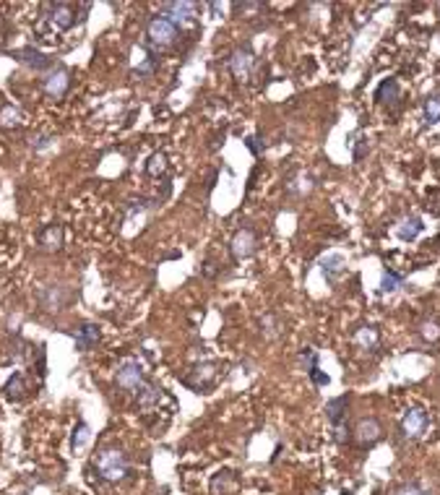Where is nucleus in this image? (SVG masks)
Listing matches in <instances>:
<instances>
[{
    "label": "nucleus",
    "instance_id": "1",
    "mask_svg": "<svg viewBox=\"0 0 440 495\" xmlns=\"http://www.w3.org/2000/svg\"><path fill=\"white\" fill-rule=\"evenodd\" d=\"M180 37V26H175L164 13H156L146 24V47L151 52L169 50Z\"/></svg>",
    "mask_w": 440,
    "mask_h": 495
},
{
    "label": "nucleus",
    "instance_id": "2",
    "mask_svg": "<svg viewBox=\"0 0 440 495\" xmlns=\"http://www.w3.org/2000/svg\"><path fill=\"white\" fill-rule=\"evenodd\" d=\"M94 467L99 472V477L104 482H123L128 477V456L123 454L120 448H102L97 459H94Z\"/></svg>",
    "mask_w": 440,
    "mask_h": 495
},
{
    "label": "nucleus",
    "instance_id": "3",
    "mask_svg": "<svg viewBox=\"0 0 440 495\" xmlns=\"http://www.w3.org/2000/svg\"><path fill=\"white\" fill-rule=\"evenodd\" d=\"M115 383L123 391H128V394H138V391L149 383L141 360H136V357L120 360V365L115 367Z\"/></svg>",
    "mask_w": 440,
    "mask_h": 495
},
{
    "label": "nucleus",
    "instance_id": "4",
    "mask_svg": "<svg viewBox=\"0 0 440 495\" xmlns=\"http://www.w3.org/2000/svg\"><path fill=\"white\" fill-rule=\"evenodd\" d=\"M71 89V71L63 65H55L47 71V76L42 78V91L50 97V99H63Z\"/></svg>",
    "mask_w": 440,
    "mask_h": 495
},
{
    "label": "nucleus",
    "instance_id": "5",
    "mask_svg": "<svg viewBox=\"0 0 440 495\" xmlns=\"http://www.w3.org/2000/svg\"><path fill=\"white\" fill-rule=\"evenodd\" d=\"M258 250V234L250 227H240L230 240V256L232 261H245Z\"/></svg>",
    "mask_w": 440,
    "mask_h": 495
},
{
    "label": "nucleus",
    "instance_id": "6",
    "mask_svg": "<svg viewBox=\"0 0 440 495\" xmlns=\"http://www.w3.org/2000/svg\"><path fill=\"white\" fill-rule=\"evenodd\" d=\"M428 412L425 409H419V407H412V409H406L402 417V422H399V430H402L404 438H409V441H417V438H422L425 433H428Z\"/></svg>",
    "mask_w": 440,
    "mask_h": 495
},
{
    "label": "nucleus",
    "instance_id": "7",
    "mask_svg": "<svg viewBox=\"0 0 440 495\" xmlns=\"http://www.w3.org/2000/svg\"><path fill=\"white\" fill-rule=\"evenodd\" d=\"M253 65H256V52L250 50V47H237V50L230 52V58H227V71L232 73L237 81H245L250 78L253 73Z\"/></svg>",
    "mask_w": 440,
    "mask_h": 495
},
{
    "label": "nucleus",
    "instance_id": "8",
    "mask_svg": "<svg viewBox=\"0 0 440 495\" xmlns=\"http://www.w3.org/2000/svg\"><path fill=\"white\" fill-rule=\"evenodd\" d=\"M11 58H16L21 65L37 71V73L50 71L52 68V58L50 55H45L42 50H37V47H19V50H11Z\"/></svg>",
    "mask_w": 440,
    "mask_h": 495
},
{
    "label": "nucleus",
    "instance_id": "9",
    "mask_svg": "<svg viewBox=\"0 0 440 495\" xmlns=\"http://www.w3.org/2000/svg\"><path fill=\"white\" fill-rule=\"evenodd\" d=\"M45 16L55 29H71L76 24V8L71 3H47L45 5Z\"/></svg>",
    "mask_w": 440,
    "mask_h": 495
},
{
    "label": "nucleus",
    "instance_id": "10",
    "mask_svg": "<svg viewBox=\"0 0 440 495\" xmlns=\"http://www.w3.org/2000/svg\"><path fill=\"white\" fill-rule=\"evenodd\" d=\"M347 407H350V396H337L326 404V417L331 422V428L337 433V441H344V420H347Z\"/></svg>",
    "mask_w": 440,
    "mask_h": 495
},
{
    "label": "nucleus",
    "instance_id": "11",
    "mask_svg": "<svg viewBox=\"0 0 440 495\" xmlns=\"http://www.w3.org/2000/svg\"><path fill=\"white\" fill-rule=\"evenodd\" d=\"M354 441L360 446H376L380 438H383V425L378 422L376 417H363L357 425H354Z\"/></svg>",
    "mask_w": 440,
    "mask_h": 495
},
{
    "label": "nucleus",
    "instance_id": "12",
    "mask_svg": "<svg viewBox=\"0 0 440 495\" xmlns=\"http://www.w3.org/2000/svg\"><path fill=\"white\" fill-rule=\"evenodd\" d=\"M164 16H167L169 21L175 26H185V24H193L195 19H198V5L195 3H164Z\"/></svg>",
    "mask_w": 440,
    "mask_h": 495
},
{
    "label": "nucleus",
    "instance_id": "13",
    "mask_svg": "<svg viewBox=\"0 0 440 495\" xmlns=\"http://www.w3.org/2000/svg\"><path fill=\"white\" fill-rule=\"evenodd\" d=\"M321 271H323V279L328 285H337L339 279L347 274V258L341 256V253H326L323 258H321Z\"/></svg>",
    "mask_w": 440,
    "mask_h": 495
},
{
    "label": "nucleus",
    "instance_id": "14",
    "mask_svg": "<svg viewBox=\"0 0 440 495\" xmlns=\"http://www.w3.org/2000/svg\"><path fill=\"white\" fill-rule=\"evenodd\" d=\"M217 367H219V363H214V360L195 365L193 370H191V376L185 378V383H188V386H193V389H198V391L208 389V386L214 383V378H217Z\"/></svg>",
    "mask_w": 440,
    "mask_h": 495
},
{
    "label": "nucleus",
    "instance_id": "15",
    "mask_svg": "<svg viewBox=\"0 0 440 495\" xmlns=\"http://www.w3.org/2000/svg\"><path fill=\"white\" fill-rule=\"evenodd\" d=\"M63 224H58V221H52V224H45L42 230L37 232V243L42 250H60L63 248Z\"/></svg>",
    "mask_w": 440,
    "mask_h": 495
},
{
    "label": "nucleus",
    "instance_id": "16",
    "mask_svg": "<svg viewBox=\"0 0 440 495\" xmlns=\"http://www.w3.org/2000/svg\"><path fill=\"white\" fill-rule=\"evenodd\" d=\"M402 99V84L399 78H383L376 89V102L383 104V107H393Z\"/></svg>",
    "mask_w": 440,
    "mask_h": 495
},
{
    "label": "nucleus",
    "instance_id": "17",
    "mask_svg": "<svg viewBox=\"0 0 440 495\" xmlns=\"http://www.w3.org/2000/svg\"><path fill=\"white\" fill-rule=\"evenodd\" d=\"M234 487H237V474L232 469H219L208 482V493L211 495H230Z\"/></svg>",
    "mask_w": 440,
    "mask_h": 495
},
{
    "label": "nucleus",
    "instance_id": "18",
    "mask_svg": "<svg viewBox=\"0 0 440 495\" xmlns=\"http://www.w3.org/2000/svg\"><path fill=\"white\" fill-rule=\"evenodd\" d=\"M422 230H425V221H422V217L409 214V217H404L402 224L396 227V237H399L402 243H415L417 237L422 234Z\"/></svg>",
    "mask_w": 440,
    "mask_h": 495
},
{
    "label": "nucleus",
    "instance_id": "19",
    "mask_svg": "<svg viewBox=\"0 0 440 495\" xmlns=\"http://www.w3.org/2000/svg\"><path fill=\"white\" fill-rule=\"evenodd\" d=\"M65 300H68V295L63 292V287H55V285H47L42 287V292H39V302L45 305V311H63Z\"/></svg>",
    "mask_w": 440,
    "mask_h": 495
},
{
    "label": "nucleus",
    "instance_id": "20",
    "mask_svg": "<svg viewBox=\"0 0 440 495\" xmlns=\"http://www.w3.org/2000/svg\"><path fill=\"white\" fill-rule=\"evenodd\" d=\"M352 341L360 347V350H376L378 344H380V334H378L376 326L365 324V326H357L354 328V334H352Z\"/></svg>",
    "mask_w": 440,
    "mask_h": 495
},
{
    "label": "nucleus",
    "instance_id": "21",
    "mask_svg": "<svg viewBox=\"0 0 440 495\" xmlns=\"http://www.w3.org/2000/svg\"><path fill=\"white\" fill-rule=\"evenodd\" d=\"M73 339H76V350L78 352L94 350V347H97V341H99V326L97 324H81V328L73 334Z\"/></svg>",
    "mask_w": 440,
    "mask_h": 495
},
{
    "label": "nucleus",
    "instance_id": "22",
    "mask_svg": "<svg viewBox=\"0 0 440 495\" xmlns=\"http://www.w3.org/2000/svg\"><path fill=\"white\" fill-rule=\"evenodd\" d=\"M26 391H29L26 378L21 376V373H13V376L5 381V386H3V396H5L8 402H21L26 396Z\"/></svg>",
    "mask_w": 440,
    "mask_h": 495
},
{
    "label": "nucleus",
    "instance_id": "23",
    "mask_svg": "<svg viewBox=\"0 0 440 495\" xmlns=\"http://www.w3.org/2000/svg\"><path fill=\"white\" fill-rule=\"evenodd\" d=\"M422 120H425V125H438L440 123V91L428 94V99L422 102Z\"/></svg>",
    "mask_w": 440,
    "mask_h": 495
},
{
    "label": "nucleus",
    "instance_id": "24",
    "mask_svg": "<svg viewBox=\"0 0 440 495\" xmlns=\"http://www.w3.org/2000/svg\"><path fill=\"white\" fill-rule=\"evenodd\" d=\"M313 178L305 172V169H300V172H295V178H289L286 180V191L289 193H295V195H305V193H310L313 191Z\"/></svg>",
    "mask_w": 440,
    "mask_h": 495
},
{
    "label": "nucleus",
    "instance_id": "25",
    "mask_svg": "<svg viewBox=\"0 0 440 495\" xmlns=\"http://www.w3.org/2000/svg\"><path fill=\"white\" fill-rule=\"evenodd\" d=\"M21 123H24V115L19 107H13V104L0 107V128H19Z\"/></svg>",
    "mask_w": 440,
    "mask_h": 495
},
{
    "label": "nucleus",
    "instance_id": "26",
    "mask_svg": "<svg viewBox=\"0 0 440 495\" xmlns=\"http://www.w3.org/2000/svg\"><path fill=\"white\" fill-rule=\"evenodd\" d=\"M159 399H162V389L154 386V383H146V386L138 391V407H143V409H151V407H156Z\"/></svg>",
    "mask_w": 440,
    "mask_h": 495
},
{
    "label": "nucleus",
    "instance_id": "27",
    "mask_svg": "<svg viewBox=\"0 0 440 495\" xmlns=\"http://www.w3.org/2000/svg\"><path fill=\"white\" fill-rule=\"evenodd\" d=\"M352 138H354V141L350 143V146H352V159H354V162H363L365 154L370 152V138H367V136H363L360 130H357V133H352Z\"/></svg>",
    "mask_w": 440,
    "mask_h": 495
},
{
    "label": "nucleus",
    "instance_id": "28",
    "mask_svg": "<svg viewBox=\"0 0 440 495\" xmlns=\"http://www.w3.org/2000/svg\"><path fill=\"white\" fill-rule=\"evenodd\" d=\"M167 172V154H162V152H156L146 159V175H151V178H159V175H164Z\"/></svg>",
    "mask_w": 440,
    "mask_h": 495
},
{
    "label": "nucleus",
    "instance_id": "29",
    "mask_svg": "<svg viewBox=\"0 0 440 495\" xmlns=\"http://www.w3.org/2000/svg\"><path fill=\"white\" fill-rule=\"evenodd\" d=\"M91 438V428L86 422H78L76 428H73V438H71V448L73 451H81V448H86V443Z\"/></svg>",
    "mask_w": 440,
    "mask_h": 495
},
{
    "label": "nucleus",
    "instance_id": "30",
    "mask_svg": "<svg viewBox=\"0 0 440 495\" xmlns=\"http://www.w3.org/2000/svg\"><path fill=\"white\" fill-rule=\"evenodd\" d=\"M133 73L136 76H141V78H151L156 73V55L151 52V55H146L141 63L133 68Z\"/></svg>",
    "mask_w": 440,
    "mask_h": 495
},
{
    "label": "nucleus",
    "instance_id": "31",
    "mask_svg": "<svg viewBox=\"0 0 440 495\" xmlns=\"http://www.w3.org/2000/svg\"><path fill=\"white\" fill-rule=\"evenodd\" d=\"M404 285V276L396 271H383V279H380V292H396L399 287Z\"/></svg>",
    "mask_w": 440,
    "mask_h": 495
},
{
    "label": "nucleus",
    "instance_id": "32",
    "mask_svg": "<svg viewBox=\"0 0 440 495\" xmlns=\"http://www.w3.org/2000/svg\"><path fill=\"white\" fill-rule=\"evenodd\" d=\"M419 334H422V339H425V341H438V339H440V326L435 324V321H422V324H419Z\"/></svg>",
    "mask_w": 440,
    "mask_h": 495
},
{
    "label": "nucleus",
    "instance_id": "33",
    "mask_svg": "<svg viewBox=\"0 0 440 495\" xmlns=\"http://www.w3.org/2000/svg\"><path fill=\"white\" fill-rule=\"evenodd\" d=\"M52 143H55V136H52V133H39V136H34V141H32V149H34V152H45V149H50Z\"/></svg>",
    "mask_w": 440,
    "mask_h": 495
},
{
    "label": "nucleus",
    "instance_id": "34",
    "mask_svg": "<svg viewBox=\"0 0 440 495\" xmlns=\"http://www.w3.org/2000/svg\"><path fill=\"white\" fill-rule=\"evenodd\" d=\"M393 495H430V493L419 485V482H406V485H402Z\"/></svg>",
    "mask_w": 440,
    "mask_h": 495
},
{
    "label": "nucleus",
    "instance_id": "35",
    "mask_svg": "<svg viewBox=\"0 0 440 495\" xmlns=\"http://www.w3.org/2000/svg\"><path fill=\"white\" fill-rule=\"evenodd\" d=\"M308 376H310V381H313V383H315V386H328V383H331V378L326 376V373H321V367H315V370H310Z\"/></svg>",
    "mask_w": 440,
    "mask_h": 495
},
{
    "label": "nucleus",
    "instance_id": "36",
    "mask_svg": "<svg viewBox=\"0 0 440 495\" xmlns=\"http://www.w3.org/2000/svg\"><path fill=\"white\" fill-rule=\"evenodd\" d=\"M260 326H263V331H266L269 337H273V334H276V324H273L271 315H263V318H260Z\"/></svg>",
    "mask_w": 440,
    "mask_h": 495
},
{
    "label": "nucleus",
    "instance_id": "37",
    "mask_svg": "<svg viewBox=\"0 0 440 495\" xmlns=\"http://www.w3.org/2000/svg\"><path fill=\"white\" fill-rule=\"evenodd\" d=\"M256 141H258V138H253V136H250V138H247V141H245V146H247V149H250V152H253V154L258 156V154H260V146H258V143H256Z\"/></svg>",
    "mask_w": 440,
    "mask_h": 495
},
{
    "label": "nucleus",
    "instance_id": "38",
    "mask_svg": "<svg viewBox=\"0 0 440 495\" xmlns=\"http://www.w3.org/2000/svg\"><path fill=\"white\" fill-rule=\"evenodd\" d=\"M341 495H352V490H344V493H341Z\"/></svg>",
    "mask_w": 440,
    "mask_h": 495
}]
</instances>
